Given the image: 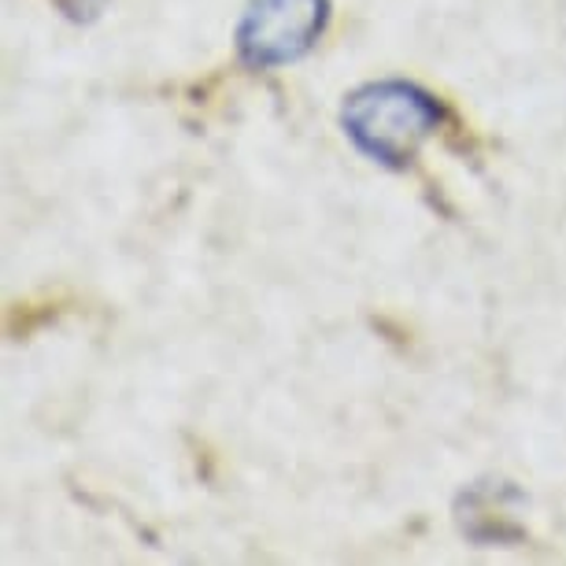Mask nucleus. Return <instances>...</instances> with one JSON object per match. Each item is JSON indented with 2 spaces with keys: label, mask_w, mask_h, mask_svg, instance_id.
Wrapping results in <instances>:
<instances>
[{
  "label": "nucleus",
  "mask_w": 566,
  "mask_h": 566,
  "mask_svg": "<svg viewBox=\"0 0 566 566\" xmlns=\"http://www.w3.org/2000/svg\"><path fill=\"white\" fill-rule=\"evenodd\" d=\"M444 104L430 90L403 78H381L352 90L340 108L348 142L374 164L403 170L415 164L422 142L444 123Z\"/></svg>",
  "instance_id": "nucleus-1"
},
{
  "label": "nucleus",
  "mask_w": 566,
  "mask_h": 566,
  "mask_svg": "<svg viewBox=\"0 0 566 566\" xmlns=\"http://www.w3.org/2000/svg\"><path fill=\"white\" fill-rule=\"evenodd\" d=\"M329 0H249L238 23V56L244 67L271 71L304 60L326 34Z\"/></svg>",
  "instance_id": "nucleus-2"
},
{
  "label": "nucleus",
  "mask_w": 566,
  "mask_h": 566,
  "mask_svg": "<svg viewBox=\"0 0 566 566\" xmlns=\"http://www.w3.org/2000/svg\"><path fill=\"white\" fill-rule=\"evenodd\" d=\"M511 500H522L515 489L504 482H482L470 485L463 500H459V526L470 541L478 544H507V541H522V526H515L507 515Z\"/></svg>",
  "instance_id": "nucleus-3"
},
{
  "label": "nucleus",
  "mask_w": 566,
  "mask_h": 566,
  "mask_svg": "<svg viewBox=\"0 0 566 566\" xmlns=\"http://www.w3.org/2000/svg\"><path fill=\"white\" fill-rule=\"evenodd\" d=\"M56 4H60L71 19H78V23H82V19H93V15H97L101 0H56Z\"/></svg>",
  "instance_id": "nucleus-4"
}]
</instances>
